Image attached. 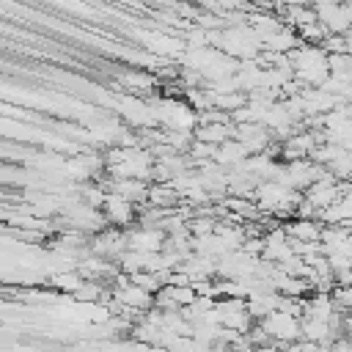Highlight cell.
<instances>
[{
	"mask_svg": "<svg viewBox=\"0 0 352 352\" xmlns=\"http://www.w3.org/2000/svg\"><path fill=\"white\" fill-rule=\"evenodd\" d=\"M52 283L58 286V289H63V292H77V286L82 283V275L77 272V270H69V272H60V275H55L52 278Z\"/></svg>",
	"mask_w": 352,
	"mask_h": 352,
	"instance_id": "52a82bcc",
	"label": "cell"
},
{
	"mask_svg": "<svg viewBox=\"0 0 352 352\" xmlns=\"http://www.w3.org/2000/svg\"><path fill=\"white\" fill-rule=\"evenodd\" d=\"M283 231L294 242H319V236H322V226L311 217H294Z\"/></svg>",
	"mask_w": 352,
	"mask_h": 352,
	"instance_id": "5b68a950",
	"label": "cell"
},
{
	"mask_svg": "<svg viewBox=\"0 0 352 352\" xmlns=\"http://www.w3.org/2000/svg\"><path fill=\"white\" fill-rule=\"evenodd\" d=\"M102 214H104V220L110 226H126L135 217V204L121 198V195H116V192H107V198L102 204Z\"/></svg>",
	"mask_w": 352,
	"mask_h": 352,
	"instance_id": "3957f363",
	"label": "cell"
},
{
	"mask_svg": "<svg viewBox=\"0 0 352 352\" xmlns=\"http://www.w3.org/2000/svg\"><path fill=\"white\" fill-rule=\"evenodd\" d=\"M261 330L275 338L278 344H292L300 338V316L289 314V311H270L267 316H261Z\"/></svg>",
	"mask_w": 352,
	"mask_h": 352,
	"instance_id": "6da1fadb",
	"label": "cell"
},
{
	"mask_svg": "<svg viewBox=\"0 0 352 352\" xmlns=\"http://www.w3.org/2000/svg\"><path fill=\"white\" fill-rule=\"evenodd\" d=\"M248 157H250V151H248L236 138H228V140L220 143L217 151H214V162H217L220 168H236V165H242Z\"/></svg>",
	"mask_w": 352,
	"mask_h": 352,
	"instance_id": "277c9868",
	"label": "cell"
},
{
	"mask_svg": "<svg viewBox=\"0 0 352 352\" xmlns=\"http://www.w3.org/2000/svg\"><path fill=\"white\" fill-rule=\"evenodd\" d=\"M74 297H77L80 302H96V300L102 297V286H99L96 280H82V283L77 286Z\"/></svg>",
	"mask_w": 352,
	"mask_h": 352,
	"instance_id": "ba28073f",
	"label": "cell"
},
{
	"mask_svg": "<svg viewBox=\"0 0 352 352\" xmlns=\"http://www.w3.org/2000/svg\"><path fill=\"white\" fill-rule=\"evenodd\" d=\"M168 242V234L160 226H140L126 236V250H140V253H160Z\"/></svg>",
	"mask_w": 352,
	"mask_h": 352,
	"instance_id": "7a4b0ae2",
	"label": "cell"
},
{
	"mask_svg": "<svg viewBox=\"0 0 352 352\" xmlns=\"http://www.w3.org/2000/svg\"><path fill=\"white\" fill-rule=\"evenodd\" d=\"M110 192H116V195L138 204V201H146L148 198V184L143 179H116L113 187H110Z\"/></svg>",
	"mask_w": 352,
	"mask_h": 352,
	"instance_id": "8992f818",
	"label": "cell"
}]
</instances>
